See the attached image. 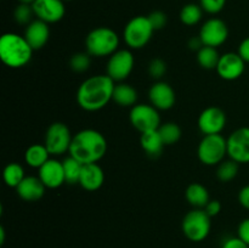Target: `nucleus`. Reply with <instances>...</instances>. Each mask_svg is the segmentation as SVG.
<instances>
[{
    "instance_id": "f257e3e1",
    "label": "nucleus",
    "mask_w": 249,
    "mask_h": 248,
    "mask_svg": "<svg viewBox=\"0 0 249 248\" xmlns=\"http://www.w3.org/2000/svg\"><path fill=\"white\" fill-rule=\"evenodd\" d=\"M116 83L107 74L87 78L77 90V102L87 112H97L105 108L113 97Z\"/></svg>"
},
{
    "instance_id": "f03ea898",
    "label": "nucleus",
    "mask_w": 249,
    "mask_h": 248,
    "mask_svg": "<svg viewBox=\"0 0 249 248\" xmlns=\"http://www.w3.org/2000/svg\"><path fill=\"white\" fill-rule=\"evenodd\" d=\"M108 148L104 134L95 129H83L73 135L70 147V156L82 164L97 163L105 157Z\"/></svg>"
},
{
    "instance_id": "7ed1b4c3",
    "label": "nucleus",
    "mask_w": 249,
    "mask_h": 248,
    "mask_svg": "<svg viewBox=\"0 0 249 248\" xmlns=\"http://www.w3.org/2000/svg\"><path fill=\"white\" fill-rule=\"evenodd\" d=\"M33 51L26 38L17 33H5L0 38V58L10 68H21L28 65Z\"/></svg>"
},
{
    "instance_id": "20e7f679",
    "label": "nucleus",
    "mask_w": 249,
    "mask_h": 248,
    "mask_svg": "<svg viewBox=\"0 0 249 248\" xmlns=\"http://www.w3.org/2000/svg\"><path fill=\"white\" fill-rule=\"evenodd\" d=\"M119 36L108 27H97L85 38L87 53L92 57H107L119 50Z\"/></svg>"
},
{
    "instance_id": "39448f33",
    "label": "nucleus",
    "mask_w": 249,
    "mask_h": 248,
    "mask_svg": "<svg viewBox=\"0 0 249 248\" xmlns=\"http://www.w3.org/2000/svg\"><path fill=\"white\" fill-rule=\"evenodd\" d=\"M181 230L185 237L191 242H202L211 233L212 218L204 209L194 208L185 214Z\"/></svg>"
},
{
    "instance_id": "423d86ee",
    "label": "nucleus",
    "mask_w": 249,
    "mask_h": 248,
    "mask_svg": "<svg viewBox=\"0 0 249 248\" xmlns=\"http://www.w3.org/2000/svg\"><path fill=\"white\" fill-rule=\"evenodd\" d=\"M197 156L202 164L213 167L220 164L228 156V141L221 134L203 135L197 147Z\"/></svg>"
},
{
    "instance_id": "0eeeda50",
    "label": "nucleus",
    "mask_w": 249,
    "mask_h": 248,
    "mask_svg": "<svg viewBox=\"0 0 249 248\" xmlns=\"http://www.w3.org/2000/svg\"><path fill=\"white\" fill-rule=\"evenodd\" d=\"M153 32L155 29L147 16H135L124 27L123 39L129 49L140 50L150 43Z\"/></svg>"
},
{
    "instance_id": "6e6552de",
    "label": "nucleus",
    "mask_w": 249,
    "mask_h": 248,
    "mask_svg": "<svg viewBox=\"0 0 249 248\" xmlns=\"http://www.w3.org/2000/svg\"><path fill=\"white\" fill-rule=\"evenodd\" d=\"M72 139L70 128L62 122H55L46 130L44 145L50 156H62L70 152Z\"/></svg>"
},
{
    "instance_id": "1a4fd4ad",
    "label": "nucleus",
    "mask_w": 249,
    "mask_h": 248,
    "mask_svg": "<svg viewBox=\"0 0 249 248\" xmlns=\"http://www.w3.org/2000/svg\"><path fill=\"white\" fill-rule=\"evenodd\" d=\"M129 121L140 134L157 130L162 124L160 112L151 104H136L135 106L131 107Z\"/></svg>"
},
{
    "instance_id": "9d476101",
    "label": "nucleus",
    "mask_w": 249,
    "mask_h": 248,
    "mask_svg": "<svg viewBox=\"0 0 249 248\" xmlns=\"http://www.w3.org/2000/svg\"><path fill=\"white\" fill-rule=\"evenodd\" d=\"M135 65V58L129 49H119L108 57L106 74L114 83H123L131 74Z\"/></svg>"
},
{
    "instance_id": "9b49d317",
    "label": "nucleus",
    "mask_w": 249,
    "mask_h": 248,
    "mask_svg": "<svg viewBox=\"0 0 249 248\" xmlns=\"http://www.w3.org/2000/svg\"><path fill=\"white\" fill-rule=\"evenodd\" d=\"M228 156L238 164L249 163V126L236 129L229 135Z\"/></svg>"
},
{
    "instance_id": "f8f14e48",
    "label": "nucleus",
    "mask_w": 249,
    "mask_h": 248,
    "mask_svg": "<svg viewBox=\"0 0 249 248\" xmlns=\"http://www.w3.org/2000/svg\"><path fill=\"white\" fill-rule=\"evenodd\" d=\"M198 36L206 46L219 48L229 38L228 24L220 18H209L202 24Z\"/></svg>"
},
{
    "instance_id": "ddd939ff",
    "label": "nucleus",
    "mask_w": 249,
    "mask_h": 248,
    "mask_svg": "<svg viewBox=\"0 0 249 248\" xmlns=\"http://www.w3.org/2000/svg\"><path fill=\"white\" fill-rule=\"evenodd\" d=\"M197 124H198L199 131L203 135L221 134L226 125V114L220 107H207L199 114Z\"/></svg>"
},
{
    "instance_id": "4468645a",
    "label": "nucleus",
    "mask_w": 249,
    "mask_h": 248,
    "mask_svg": "<svg viewBox=\"0 0 249 248\" xmlns=\"http://www.w3.org/2000/svg\"><path fill=\"white\" fill-rule=\"evenodd\" d=\"M148 100L150 104L158 111H168L173 108L177 101V95H175L174 89L167 82H158L153 83L148 90Z\"/></svg>"
},
{
    "instance_id": "2eb2a0df",
    "label": "nucleus",
    "mask_w": 249,
    "mask_h": 248,
    "mask_svg": "<svg viewBox=\"0 0 249 248\" xmlns=\"http://www.w3.org/2000/svg\"><path fill=\"white\" fill-rule=\"evenodd\" d=\"M245 70L246 62L238 53H225L220 56L215 71L221 79L231 82L242 77Z\"/></svg>"
},
{
    "instance_id": "dca6fc26",
    "label": "nucleus",
    "mask_w": 249,
    "mask_h": 248,
    "mask_svg": "<svg viewBox=\"0 0 249 248\" xmlns=\"http://www.w3.org/2000/svg\"><path fill=\"white\" fill-rule=\"evenodd\" d=\"M32 7L34 16L49 24L61 21L66 14L63 0H36Z\"/></svg>"
},
{
    "instance_id": "f3484780",
    "label": "nucleus",
    "mask_w": 249,
    "mask_h": 248,
    "mask_svg": "<svg viewBox=\"0 0 249 248\" xmlns=\"http://www.w3.org/2000/svg\"><path fill=\"white\" fill-rule=\"evenodd\" d=\"M38 177L46 189H58L66 182L63 163L56 158H50L45 164L39 168Z\"/></svg>"
},
{
    "instance_id": "a211bd4d",
    "label": "nucleus",
    "mask_w": 249,
    "mask_h": 248,
    "mask_svg": "<svg viewBox=\"0 0 249 248\" xmlns=\"http://www.w3.org/2000/svg\"><path fill=\"white\" fill-rule=\"evenodd\" d=\"M23 36L34 51L40 50L46 45L49 38H50L49 23L41 21V19H34L26 27Z\"/></svg>"
},
{
    "instance_id": "6ab92c4d",
    "label": "nucleus",
    "mask_w": 249,
    "mask_h": 248,
    "mask_svg": "<svg viewBox=\"0 0 249 248\" xmlns=\"http://www.w3.org/2000/svg\"><path fill=\"white\" fill-rule=\"evenodd\" d=\"M105 182V173L97 163L83 164L79 185L85 191H97Z\"/></svg>"
},
{
    "instance_id": "aec40b11",
    "label": "nucleus",
    "mask_w": 249,
    "mask_h": 248,
    "mask_svg": "<svg viewBox=\"0 0 249 248\" xmlns=\"http://www.w3.org/2000/svg\"><path fill=\"white\" fill-rule=\"evenodd\" d=\"M45 190V185L39 179V177H26L17 186L16 192L23 201L36 202L43 198Z\"/></svg>"
},
{
    "instance_id": "412c9836",
    "label": "nucleus",
    "mask_w": 249,
    "mask_h": 248,
    "mask_svg": "<svg viewBox=\"0 0 249 248\" xmlns=\"http://www.w3.org/2000/svg\"><path fill=\"white\" fill-rule=\"evenodd\" d=\"M185 198L189 202L190 206L199 209H203L211 201L208 189L199 182H192L187 186L185 191Z\"/></svg>"
},
{
    "instance_id": "4be33fe9",
    "label": "nucleus",
    "mask_w": 249,
    "mask_h": 248,
    "mask_svg": "<svg viewBox=\"0 0 249 248\" xmlns=\"http://www.w3.org/2000/svg\"><path fill=\"white\" fill-rule=\"evenodd\" d=\"M112 101L121 107H134L138 101V91L135 88L126 83H118L113 90Z\"/></svg>"
},
{
    "instance_id": "5701e85b",
    "label": "nucleus",
    "mask_w": 249,
    "mask_h": 248,
    "mask_svg": "<svg viewBox=\"0 0 249 248\" xmlns=\"http://www.w3.org/2000/svg\"><path fill=\"white\" fill-rule=\"evenodd\" d=\"M140 145L145 153L150 157H158L162 153L163 148L165 147L162 138L157 130L142 133L140 136Z\"/></svg>"
},
{
    "instance_id": "b1692460",
    "label": "nucleus",
    "mask_w": 249,
    "mask_h": 248,
    "mask_svg": "<svg viewBox=\"0 0 249 248\" xmlns=\"http://www.w3.org/2000/svg\"><path fill=\"white\" fill-rule=\"evenodd\" d=\"M49 159H50V153H49L45 145L34 143V145L29 146L26 150V152H24V162L29 167L36 168V169H39Z\"/></svg>"
},
{
    "instance_id": "393cba45",
    "label": "nucleus",
    "mask_w": 249,
    "mask_h": 248,
    "mask_svg": "<svg viewBox=\"0 0 249 248\" xmlns=\"http://www.w3.org/2000/svg\"><path fill=\"white\" fill-rule=\"evenodd\" d=\"M220 56L216 48L204 45L201 50L197 51V62L204 70H216Z\"/></svg>"
},
{
    "instance_id": "a878e982",
    "label": "nucleus",
    "mask_w": 249,
    "mask_h": 248,
    "mask_svg": "<svg viewBox=\"0 0 249 248\" xmlns=\"http://www.w3.org/2000/svg\"><path fill=\"white\" fill-rule=\"evenodd\" d=\"M24 177L26 175H24L23 167L16 162L9 163L2 172V179H4L5 185L9 187H14V189H17V186L21 184Z\"/></svg>"
},
{
    "instance_id": "bb28decb",
    "label": "nucleus",
    "mask_w": 249,
    "mask_h": 248,
    "mask_svg": "<svg viewBox=\"0 0 249 248\" xmlns=\"http://www.w3.org/2000/svg\"><path fill=\"white\" fill-rule=\"evenodd\" d=\"M158 133L165 146H172L179 142L182 135L181 128L179 126V124L174 123V122H167V123L160 124V126L158 128Z\"/></svg>"
},
{
    "instance_id": "cd10ccee",
    "label": "nucleus",
    "mask_w": 249,
    "mask_h": 248,
    "mask_svg": "<svg viewBox=\"0 0 249 248\" xmlns=\"http://www.w3.org/2000/svg\"><path fill=\"white\" fill-rule=\"evenodd\" d=\"M203 16V9L201 5L197 4H187L180 11V21L185 26H196L199 23Z\"/></svg>"
},
{
    "instance_id": "c85d7f7f",
    "label": "nucleus",
    "mask_w": 249,
    "mask_h": 248,
    "mask_svg": "<svg viewBox=\"0 0 249 248\" xmlns=\"http://www.w3.org/2000/svg\"><path fill=\"white\" fill-rule=\"evenodd\" d=\"M240 170V164L232 159H224L216 168V177L221 182H229L235 179Z\"/></svg>"
},
{
    "instance_id": "c756f323",
    "label": "nucleus",
    "mask_w": 249,
    "mask_h": 248,
    "mask_svg": "<svg viewBox=\"0 0 249 248\" xmlns=\"http://www.w3.org/2000/svg\"><path fill=\"white\" fill-rule=\"evenodd\" d=\"M63 163V170H65V177L66 182L70 185H75L79 184V177L80 173H82L83 164L73 157H67L65 160H62Z\"/></svg>"
},
{
    "instance_id": "7c9ffc66",
    "label": "nucleus",
    "mask_w": 249,
    "mask_h": 248,
    "mask_svg": "<svg viewBox=\"0 0 249 248\" xmlns=\"http://www.w3.org/2000/svg\"><path fill=\"white\" fill-rule=\"evenodd\" d=\"M91 65V56L88 53H77L71 57L70 67L77 73H83L89 70Z\"/></svg>"
},
{
    "instance_id": "2f4dec72",
    "label": "nucleus",
    "mask_w": 249,
    "mask_h": 248,
    "mask_svg": "<svg viewBox=\"0 0 249 248\" xmlns=\"http://www.w3.org/2000/svg\"><path fill=\"white\" fill-rule=\"evenodd\" d=\"M33 16V7H32V5L28 4L17 5L14 11V18L18 24H26V26H28L32 22V17Z\"/></svg>"
},
{
    "instance_id": "473e14b6",
    "label": "nucleus",
    "mask_w": 249,
    "mask_h": 248,
    "mask_svg": "<svg viewBox=\"0 0 249 248\" xmlns=\"http://www.w3.org/2000/svg\"><path fill=\"white\" fill-rule=\"evenodd\" d=\"M148 73L153 79H162L167 73V63L162 58H153L148 65Z\"/></svg>"
},
{
    "instance_id": "72a5a7b5",
    "label": "nucleus",
    "mask_w": 249,
    "mask_h": 248,
    "mask_svg": "<svg viewBox=\"0 0 249 248\" xmlns=\"http://www.w3.org/2000/svg\"><path fill=\"white\" fill-rule=\"evenodd\" d=\"M226 0H199V5L207 14L216 15L225 7Z\"/></svg>"
},
{
    "instance_id": "f704fd0d",
    "label": "nucleus",
    "mask_w": 249,
    "mask_h": 248,
    "mask_svg": "<svg viewBox=\"0 0 249 248\" xmlns=\"http://www.w3.org/2000/svg\"><path fill=\"white\" fill-rule=\"evenodd\" d=\"M147 17L148 19H150L151 24H152L155 31H160V29L164 28L168 21L167 15H165L163 11H153L151 12Z\"/></svg>"
},
{
    "instance_id": "c9c22d12",
    "label": "nucleus",
    "mask_w": 249,
    "mask_h": 248,
    "mask_svg": "<svg viewBox=\"0 0 249 248\" xmlns=\"http://www.w3.org/2000/svg\"><path fill=\"white\" fill-rule=\"evenodd\" d=\"M237 236L249 246V218L243 219L237 228Z\"/></svg>"
},
{
    "instance_id": "e433bc0d",
    "label": "nucleus",
    "mask_w": 249,
    "mask_h": 248,
    "mask_svg": "<svg viewBox=\"0 0 249 248\" xmlns=\"http://www.w3.org/2000/svg\"><path fill=\"white\" fill-rule=\"evenodd\" d=\"M221 248H249V246L243 242L238 236H235V237L226 238L221 245Z\"/></svg>"
},
{
    "instance_id": "4c0bfd02",
    "label": "nucleus",
    "mask_w": 249,
    "mask_h": 248,
    "mask_svg": "<svg viewBox=\"0 0 249 248\" xmlns=\"http://www.w3.org/2000/svg\"><path fill=\"white\" fill-rule=\"evenodd\" d=\"M221 203L219 199H211V201L207 203V206L204 207V211H206V213L208 214L211 218H213V216H216L219 213L221 212Z\"/></svg>"
},
{
    "instance_id": "58836bf2",
    "label": "nucleus",
    "mask_w": 249,
    "mask_h": 248,
    "mask_svg": "<svg viewBox=\"0 0 249 248\" xmlns=\"http://www.w3.org/2000/svg\"><path fill=\"white\" fill-rule=\"evenodd\" d=\"M238 202L243 208L249 211V185H246L238 192Z\"/></svg>"
},
{
    "instance_id": "ea45409f",
    "label": "nucleus",
    "mask_w": 249,
    "mask_h": 248,
    "mask_svg": "<svg viewBox=\"0 0 249 248\" xmlns=\"http://www.w3.org/2000/svg\"><path fill=\"white\" fill-rule=\"evenodd\" d=\"M237 53L238 55L243 58V61H245L246 63H249V36L241 41Z\"/></svg>"
},
{
    "instance_id": "a19ab883",
    "label": "nucleus",
    "mask_w": 249,
    "mask_h": 248,
    "mask_svg": "<svg viewBox=\"0 0 249 248\" xmlns=\"http://www.w3.org/2000/svg\"><path fill=\"white\" fill-rule=\"evenodd\" d=\"M204 46L203 41L201 40L199 36H194L189 40V48L194 51H199Z\"/></svg>"
},
{
    "instance_id": "79ce46f5",
    "label": "nucleus",
    "mask_w": 249,
    "mask_h": 248,
    "mask_svg": "<svg viewBox=\"0 0 249 248\" xmlns=\"http://www.w3.org/2000/svg\"><path fill=\"white\" fill-rule=\"evenodd\" d=\"M5 242V229L0 226V245H4Z\"/></svg>"
},
{
    "instance_id": "37998d69",
    "label": "nucleus",
    "mask_w": 249,
    "mask_h": 248,
    "mask_svg": "<svg viewBox=\"0 0 249 248\" xmlns=\"http://www.w3.org/2000/svg\"><path fill=\"white\" fill-rule=\"evenodd\" d=\"M34 1H36V0H19L21 4H28V5H32Z\"/></svg>"
},
{
    "instance_id": "c03bdc74",
    "label": "nucleus",
    "mask_w": 249,
    "mask_h": 248,
    "mask_svg": "<svg viewBox=\"0 0 249 248\" xmlns=\"http://www.w3.org/2000/svg\"><path fill=\"white\" fill-rule=\"evenodd\" d=\"M63 1H71V0H63Z\"/></svg>"
}]
</instances>
